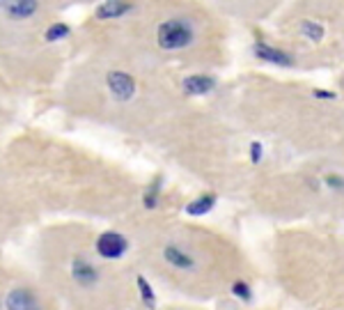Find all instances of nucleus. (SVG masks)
I'll return each instance as SVG.
<instances>
[{
  "instance_id": "9b49d317",
  "label": "nucleus",
  "mask_w": 344,
  "mask_h": 310,
  "mask_svg": "<svg viewBox=\"0 0 344 310\" xmlns=\"http://www.w3.org/2000/svg\"><path fill=\"white\" fill-rule=\"evenodd\" d=\"M216 205V195H202V198H198L195 203H190L186 207V211H188L190 216H202L206 211H211Z\"/></svg>"
},
{
  "instance_id": "1a4fd4ad",
  "label": "nucleus",
  "mask_w": 344,
  "mask_h": 310,
  "mask_svg": "<svg viewBox=\"0 0 344 310\" xmlns=\"http://www.w3.org/2000/svg\"><path fill=\"white\" fill-rule=\"evenodd\" d=\"M165 260L177 269H193L195 267L193 258H188V255L181 253V250L175 248V246H168V248H165Z\"/></svg>"
},
{
  "instance_id": "7ed1b4c3",
  "label": "nucleus",
  "mask_w": 344,
  "mask_h": 310,
  "mask_svg": "<svg viewBox=\"0 0 344 310\" xmlns=\"http://www.w3.org/2000/svg\"><path fill=\"white\" fill-rule=\"evenodd\" d=\"M97 250H99L101 258L108 260H117L124 255L126 250V239L120 232H103L99 241H97Z\"/></svg>"
},
{
  "instance_id": "f8f14e48",
  "label": "nucleus",
  "mask_w": 344,
  "mask_h": 310,
  "mask_svg": "<svg viewBox=\"0 0 344 310\" xmlns=\"http://www.w3.org/2000/svg\"><path fill=\"white\" fill-rule=\"evenodd\" d=\"M69 34V26H65V23H55V26H51L46 30V42H58V39L67 37Z\"/></svg>"
},
{
  "instance_id": "9d476101",
  "label": "nucleus",
  "mask_w": 344,
  "mask_h": 310,
  "mask_svg": "<svg viewBox=\"0 0 344 310\" xmlns=\"http://www.w3.org/2000/svg\"><path fill=\"white\" fill-rule=\"evenodd\" d=\"M7 306L9 308H34L37 301H34V297L28 289H16L14 294L7 297Z\"/></svg>"
},
{
  "instance_id": "4468645a",
  "label": "nucleus",
  "mask_w": 344,
  "mask_h": 310,
  "mask_svg": "<svg viewBox=\"0 0 344 310\" xmlns=\"http://www.w3.org/2000/svg\"><path fill=\"white\" fill-rule=\"evenodd\" d=\"M138 285H140V289H142V297H145V301H147V306H154V294H151V287H149V283H147L145 278H138Z\"/></svg>"
},
{
  "instance_id": "6e6552de",
  "label": "nucleus",
  "mask_w": 344,
  "mask_h": 310,
  "mask_svg": "<svg viewBox=\"0 0 344 310\" xmlns=\"http://www.w3.org/2000/svg\"><path fill=\"white\" fill-rule=\"evenodd\" d=\"M184 90L188 95H206L214 90V78L209 76H188L184 81Z\"/></svg>"
},
{
  "instance_id": "423d86ee",
  "label": "nucleus",
  "mask_w": 344,
  "mask_h": 310,
  "mask_svg": "<svg viewBox=\"0 0 344 310\" xmlns=\"http://www.w3.org/2000/svg\"><path fill=\"white\" fill-rule=\"evenodd\" d=\"M131 9H133V5L126 3V0H108V3L99 5L97 16L99 19H115V16H122V14L131 12Z\"/></svg>"
},
{
  "instance_id": "0eeeda50",
  "label": "nucleus",
  "mask_w": 344,
  "mask_h": 310,
  "mask_svg": "<svg viewBox=\"0 0 344 310\" xmlns=\"http://www.w3.org/2000/svg\"><path fill=\"white\" fill-rule=\"evenodd\" d=\"M73 278H76L83 287H90V285L97 283L99 276H97L94 267H92L90 262H85V260H76V262H73Z\"/></svg>"
},
{
  "instance_id": "ddd939ff",
  "label": "nucleus",
  "mask_w": 344,
  "mask_h": 310,
  "mask_svg": "<svg viewBox=\"0 0 344 310\" xmlns=\"http://www.w3.org/2000/svg\"><path fill=\"white\" fill-rule=\"evenodd\" d=\"M303 32H305L310 39H314V42H319V39L323 37V28L312 23V21H303Z\"/></svg>"
},
{
  "instance_id": "dca6fc26",
  "label": "nucleus",
  "mask_w": 344,
  "mask_h": 310,
  "mask_svg": "<svg viewBox=\"0 0 344 310\" xmlns=\"http://www.w3.org/2000/svg\"><path fill=\"white\" fill-rule=\"evenodd\" d=\"M259 159H262V145H259V142H253V145H250V161H253V163H259Z\"/></svg>"
},
{
  "instance_id": "f3484780",
  "label": "nucleus",
  "mask_w": 344,
  "mask_h": 310,
  "mask_svg": "<svg viewBox=\"0 0 344 310\" xmlns=\"http://www.w3.org/2000/svg\"><path fill=\"white\" fill-rule=\"evenodd\" d=\"M328 184H331V186H342V177L331 175V177H328Z\"/></svg>"
},
{
  "instance_id": "39448f33",
  "label": "nucleus",
  "mask_w": 344,
  "mask_h": 310,
  "mask_svg": "<svg viewBox=\"0 0 344 310\" xmlns=\"http://www.w3.org/2000/svg\"><path fill=\"white\" fill-rule=\"evenodd\" d=\"M3 5L12 19H28L37 12V0H5Z\"/></svg>"
},
{
  "instance_id": "2eb2a0df",
  "label": "nucleus",
  "mask_w": 344,
  "mask_h": 310,
  "mask_svg": "<svg viewBox=\"0 0 344 310\" xmlns=\"http://www.w3.org/2000/svg\"><path fill=\"white\" fill-rule=\"evenodd\" d=\"M232 292L237 294V297H241V299H243V301H250V287H248V285H245V283H241V280H239V283H234Z\"/></svg>"
},
{
  "instance_id": "f03ea898",
  "label": "nucleus",
  "mask_w": 344,
  "mask_h": 310,
  "mask_svg": "<svg viewBox=\"0 0 344 310\" xmlns=\"http://www.w3.org/2000/svg\"><path fill=\"white\" fill-rule=\"evenodd\" d=\"M108 87L112 97L120 101H129L136 95V81L124 71H110L108 74Z\"/></svg>"
},
{
  "instance_id": "20e7f679",
  "label": "nucleus",
  "mask_w": 344,
  "mask_h": 310,
  "mask_svg": "<svg viewBox=\"0 0 344 310\" xmlns=\"http://www.w3.org/2000/svg\"><path fill=\"white\" fill-rule=\"evenodd\" d=\"M255 51H257V56L266 62H273V65H280V67H294V58L287 56L284 51H280V48L266 46V44H257Z\"/></svg>"
},
{
  "instance_id": "f257e3e1",
  "label": "nucleus",
  "mask_w": 344,
  "mask_h": 310,
  "mask_svg": "<svg viewBox=\"0 0 344 310\" xmlns=\"http://www.w3.org/2000/svg\"><path fill=\"white\" fill-rule=\"evenodd\" d=\"M190 39H193V30L184 21H165L159 28V44L161 48H168V51L188 46Z\"/></svg>"
},
{
  "instance_id": "a211bd4d",
  "label": "nucleus",
  "mask_w": 344,
  "mask_h": 310,
  "mask_svg": "<svg viewBox=\"0 0 344 310\" xmlns=\"http://www.w3.org/2000/svg\"><path fill=\"white\" fill-rule=\"evenodd\" d=\"M314 97H323V99H333L335 95H331V92H321V90H317V92H314Z\"/></svg>"
}]
</instances>
